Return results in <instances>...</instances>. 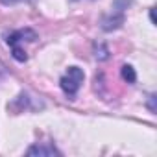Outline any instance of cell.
Returning <instances> with one entry per match:
<instances>
[{
	"mask_svg": "<svg viewBox=\"0 0 157 157\" xmlns=\"http://www.w3.org/2000/svg\"><path fill=\"white\" fill-rule=\"evenodd\" d=\"M37 39V33L32 30V28H24V30H17V32H13V33H10L8 35V39H6V43L10 44V48H11V52H13V57L19 61V63H24L26 59H28V56H26V50L21 46L22 43H26V41H35Z\"/></svg>",
	"mask_w": 157,
	"mask_h": 157,
	"instance_id": "obj_1",
	"label": "cell"
},
{
	"mask_svg": "<svg viewBox=\"0 0 157 157\" xmlns=\"http://www.w3.org/2000/svg\"><path fill=\"white\" fill-rule=\"evenodd\" d=\"M83 70L80 67H68V70L65 72V76L59 80V85L63 89V93L68 96V98H74L78 94V91H80L82 83H83Z\"/></svg>",
	"mask_w": 157,
	"mask_h": 157,
	"instance_id": "obj_2",
	"label": "cell"
},
{
	"mask_svg": "<svg viewBox=\"0 0 157 157\" xmlns=\"http://www.w3.org/2000/svg\"><path fill=\"white\" fill-rule=\"evenodd\" d=\"M26 153L28 155H59V151L54 146H32Z\"/></svg>",
	"mask_w": 157,
	"mask_h": 157,
	"instance_id": "obj_3",
	"label": "cell"
},
{
	"mask_svg": "<svg viewBox=\"0 0 157 157\" xmlns=\"http://www.w3.org/2000/svg\"><path fill=\"white\" fill-rule=\"evenodd\" d=\"M122 78H124V82H128V83H135L137 74H135V70H133L131 65H124L122 67Z\"/></svg>",
	"mask_w": 157,
	"mask_h": 157,
	"instance_id": "obj_4",
	"label": "cell"
},
{
	"mask_svg": "<svg viewBox=\"0 0 157 157\" xmlns=\"http://www.w3.org/2000/svg\"><path fill=\"white\" fill-rule=\"evenodd\" d=\"M4 6H13V4H17V2H21V0H0Z\"/></svg>",
	"mask_w": 157,
	"mask_h": 157,
	"instance_id": "obj_5",
	"label": "cell"
},
{
	"mask_svg": "<svg viewBox=\"0 0 157 157\" xmlns=\"http://www.w3.org/2000/svg\"><path fill=\"white\" fill-rule=\"evenodd\" d=\"M0 74H2V68H0Z\"/></svg>",
	"mask_w": 157,
	"mask_h": 157,
	"instance_id": "obj_6",
	"label": "cell"
}]
</instances>
